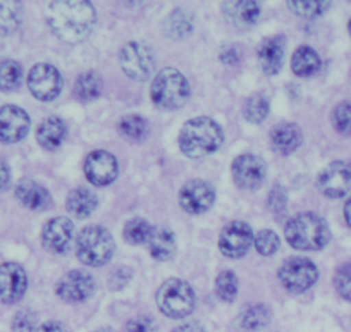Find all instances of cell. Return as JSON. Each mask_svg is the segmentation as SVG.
Returning <instances> with one entry per match:
<instances>
[{
    "label": "cell",
    "instance_id": "6da1fadb",
    "mask_svg": "<svg viewBox=\"0 0 351 332\" xmlns=\"http://www.w3.org/2000/svg\"><path fill=\"white\" fill-rule=\"evenodd\" d=\"M97 12L90 2L66 0L50 2L47 5V23L59 40L66 43H80L92 33Z\"/></svg>",
    "mask_w": 351,
    "mask_h": 332
},
{
    "label": "cell",
    "instance_id": "7a4b0ae2",
    "mask_svg": "<svg viewBox=\"0 0 351 332\" xmlns=\"http://www.w3.org/2000/svg\"><path fill=\"white\" fill-rule=\"evenodd\" d=\"M224 141L222 128L210 117H193L183 124L178 137L181 152L190 158H202L212 155Z\"/></svg>",
    "mask_w": 351,
    "mask_h": 332
},
{
    "label": "cell",
    "instance_id": "3957f363",
    "mask_svg": "<svg viewBox=\"0 0 351 332\" xmlns=\"http://www.w3.org/2000/svg\"><path fill=\"white\" fill-rule=\"evenodd\" d=\"M286 241L295 250L317 252L330 241V231L326 220L315 213H298L285 226Z\"/></svg>",
    "mask_w": 351,
    "mask_h": 332
},
{
    "label": "cell",
    "instance_id": "277c9868",
    "mask_svg": "<svg viewBox=\"0 0 351 332\" xmlns=\"http://www.w3.org/2000/svg\"><path fill=\"white\" fill-rule=\"evenodd\" d=\"M190 83L174 67H165L157 76L154 78L150 86V97L157 107L165 108V110H176L183 107L190 100Z\"/></svg>",
    "mask_w": 351,
    "mask_h": 332
},
{
    "label": "cell",
    "instance_id": "5b68a950",
    "mask_svg": "<svg viewBox=\"0 0 351 332\" xmlns=\"http://www.w3.org/2000/svg\"><path fill=\"white\" fill-rule=\"evenodd\" d=\"M114 252H116V243L112 235L102 226L84 228L76 239V257L84 265H106L107 262H110Z\"/></svg>",
    "mask_w": 351,
    "mask_h": 332
},
{
    "label": "cell",
    "instance_id": "8992f818",
    "mask_svg": "<svg viewBox=\"0 0 351 332\" xmlns=\"http://www.w3.org/2000/svg\"><path fill=\"white\" fill-rule=\"evenodd\" d=\"M158 310L169 318H183L193 311L195 293L183 279H167L157 291Z\"/></svg>",
    "mask_w": 351,
    "mask_h": 332
},
{
    "label": "cell",
    "instance_id": "52a82bcc",
    "mask_svg": "<svg viewBox=\"0 0 351 332\" xmlns=\"http://www.w3.org/2000/svg\"><path fill=\"white\" fill-rule=\"evenodd\" d=\"M119 64L124 74L134 81H147L155 71V57L145 42H128L119 50Z\"/></svg>",
    "mask_w": 351,
    "mask_h": 332
},
{
    "label": "cell",
    "instance_id": "ba28073f",
    "mask_svg": "<svg viewBox=\"0 0 351 332\" xmlns=\"http://www.w3.org/2000/svg\"><path fill=\"white\" fill-rule=\"evenodd\" d=\"M279 281L289 293H303L319 279V270L312 260L305 257H291L279 269Z\"/></svg>",
    "mask_w": 351,
    "mask_h": 332
},
{
    "label": "cell",
    "instance_id": "9c48e42d",
    "mask_svg": "<svg viewBox=\"0 0 351 332\" xmlns=\"http://www.w3.org/2000/svg\"><path fill=\"white\" fill-rule=\"evenodd\" d=\"M28 88L38 100H56L62 90V76L52 64H36L28 73Z\"/></svg>",
    "mask_w": 351,
    "mask_h": 332
},
{
    "label": "cell",
    "instance_id": "30bf717a",
    "mask_svg": "<svg viewBox=\"0 0 351 332\" xmlns=\"http://www.w3.org/2000/svg\"><path fill=\"white\" fill-rule=\"evenodd\" d=\"M232 181L241 189H256L262 186L267 165L260 157L253 154H243L232 161L231 164Z\"/></svg>",
    "mask_w": 351,
    "mask_h": 332
},
{
    "label": "cell",
    "instance_id": "8fae6325",
    "mask_svg": "<svg viewBox=\"0 0 351 332\" xmlns=\"http://www.w3.org/2000/svg\"><path fill=\"white\" fill-rule=\"evenodd\" d=\"M253 243V231L243 220H232L221 231L219 250L228 259H239L248 252Z\"/></svg>",
    "mask_w": 351,
    "mask_h": 332
},
{
    "label": "cell",
    "instance_id": "7c38bea8",
    "mask_svg": "<svg viewBox=\"0 0 351 332\" xmlns=\"http://www.w3.org/2000/svg\"><path fill=\"white\" fill-rule=\"evenodd\" d=\"M319 189L327 198H341L351 189V162L334 161L319 174Z\"/></svg>",
    "mask_w": 351,
    "mask_h": 332
},
{
    "label": "cell",
    "instance_id": "4fadbf2b",
    "mask_svg": "<svg viewBox=\"0 0 351 332\" xmlns=\"http://www.w3.org/2000/svg\"><path fill=\"white\" fill-rule=\"evenodd\" d=\"M29 116L25 108L18 105H2L0 107V141L2 143H18L28 134Z\"/></svg>",
    "mask_w": 351,
    "mask_h": 332
},
{
    "label": "cell",
    "instance_id": "5bb4252c",
    "mask_svg": "<svg viewBox=\"0 0 351 332\" xmlns=\"http://www.w3.org/2000/svg\"><path fill=\"white\" fill-rule=\"evenodd\" d=\"M119 174L117 161L110 152L95 150L84 161V176L92 185L107 186Z\"/></svg>",
    "mask_w": 351,
    "mask_h": 332
},
{
    "label": "cell",
    "instance_id": "9a60e30c",
    "mask_svg": "<svg viewBox=\"0 0 351 332\" xmlns=\"http://www.w3.org/2000/svg\"><path fill=\"white\" fill-rule=\"evenodd\" d=\"M214 188L207 181H202V179L188 181L180 191V205L183 206L184 212L193 213V215L207 212L214 205Z\"/></svg>",
    "mask_w": 351,
    "mask_h": 332
},
{
    "label": "cell",
    "instance_id": "2e32d148",
    "mask_svg": "<svg viewBox=\"0 0 351 332\" xmlns=\"http://www.w3.org/2000/svg\"><path fill=\"white\" fill-rule=\"evenodd\" d=\"M57 296L67 303L88 300L95 291V281L84 270H71L57 284Z\"/></svg>",
    "mask_w": 351,
    "mask_h": 332
},
{
    "label": "cell",
    "instance_id": "e0dca14e",
    "mask_svg": "<svg viewBox=\"0 0 351 332\" xmlns=\"http://www.w3.org/2000/svg\"><path fill=\"white\" fill-rule=\"evenodd\" d=\"M28 277L25 269L14 262L0 265V301L2 303H18L26 293Z\"/></svg>",
    "mask_w": 351,
    "mask_h": 332
},
{
    "label": "cell",
    "instance_id": "ac0fdd59",
    "mask_svg": "<svg viewBox=\"0 0 351 332\" xmlns=\"http://www.w3.org/2000/svg\"><path fill=\"white\" fill-rule=\"evenodd\" d=\"M74 236V226L66 217H53L47 220L42 229L43 248L50 253H66Z\"/></svg>",
    "mask_w": 351,
    "mask_h": 332
},
{
    "label": "cell",
    "instance_id": "d6986e66",
    "mask_svg": "<svg viewBox=\"0 0 351 332\" xmlns=\"http://www.w3.org/2000/svg\"><path fill=\"white\" fill-rule=\"evenodd\" d=\"M286 54V38L285 36H271L265 38L256 49V56H258L260 67L265 74L274 76L281 71L282 62H285Z\"/></svg>",
    "mask_w": 351,
    "mask_h": 332
},
{
    "label": "cell",
    "instance_id": "ffe728a7",
    "mask_svg": "<svg viewBox=\"0 0 351 332\" xmlns=\"http://www.w3.org/2000/svg\"><path fill=\"white\" fill-rule=\"evenodd\" d=\"M16 198L29 210H45L52 205L50 193L40 182L25 178L16 186Z\"/></svg>",
    "mask_w": 351,
    "mask_h": 332
},
{
    "label": "cell",
    "instance_id": "44dd1931",
    "mask_svg": "<svg viewBox=\"0 0 351 332\" xmlns=\"http://www.w3.org/2000/svg\"><path fill=\"white\" fill-rule=\"evenodd\" d=\"M302 145V131L296 124L282 123L272 130L271 147L278 155H289Z\"/></svg>",
    "mask_w": 351,
    "mask_h": 332
},
{
    "label": "cell",
    "instance_id": "7402d4cb",
    "mask_svg": "<svg viewBox=\"0 0 351 332\" xmlns=\"http://www.w3.org/2000/svg\"><path fill=\"white\" fill-rule=\"evenodd\" d=\"M226 18L234 26H250L258 19L260 5L253 0H239V2H224L222 5Z\"/></svg>",
    "mask_w": 351,
    "mask_h": 332
},
{
    "label": "cell",
    "instance_id": "603a6c76",
    "mask_svg": "<svg viewBox=\"0 0 351 332\" xmlns=\"http://www.w3.org/2000/svg\"><path fill=\"white\" fill-rule=\"evenodd\" d=\"M64 137H66V124L57 116L47 117L36 128V141L45 150H56L62 143Z\"/></svg>",
    "mask_w": 351,
    "mask_h": 332
},
{
    "label": "cell",
    "instance_id": "cb8c5ba5",
    "mask_svg": "<svg viewBox=\"0 0 351 332\" xmlns=\"http://www.w3.org/2000/svg\"><path fill=\"white\" fill-rule=\"evenodd\" d=\"M148 252L158 262L169 260L176 252V238L171 229L158 226L152 229V235L148 238Z\"/></svg>",
    "mask_w": 351,
    "mask_h": 332
},
{
    "label": "cell",
    "instance_id": "d4e9b609",
    "mask_svg": "<svg viewBox=\"0 0 351 332\" xmlns=\"http://www.w3.org/2000/svg\"><path fill=\"white\" fill-rule=\"evenodd\" d=\"M66 206L71 215H74L76 219H86V217H90L97 210L99 198L90 189L76 188L67 195Z\"/></svg>",
    "mask_w": 351,
    "mask_h": 332
},
{
    "label": "cell",
    "instance_id": "484cf974",
    "mask_svg": "<svg viewBox=\"0 0 351 332\" xmlns=\"http://www.w3.org/2000/svg\"><path fill=\"white\" fill-rule=\"evenodd\" d=\"M322 60H320L319 54L308 45H302L293 52L291 57V69L296 76L306 78L312 74L319 73Z\"/></svg>",
    "mask_w": 351,
    "mask_h": 332
},
{
    "label": "cell",
    "instance_id": "4316f807",
    "mask_svg": "<svg viewBox=\"0 0 351 332\" xmlns=\"http://www.w3.org/2000/svg\"><path fill=\"white\" fill-rule=\"evenodd\" d=\"M271 322V310L267 305H250L238 317V325L245 332H256Z\"/></svg>",
    "mask_w": 351,
    "mask_h": 332
},
{
    "label": "cell",
    "instance_id": "83f0119b",
    "mask_svg": "<svg viewBox=\"0 0 351 332\" xmlns=\"http://www.w3.org/2000/svg\"><path fill=\"white\" fill-rule=\"evenodd\" d=\"M102 93V78L95 73V71H86V73L80 74L74 83V95L80 100L90 102L95 100Z\"/></svg>",
    "mask_w": 351,
    "mask_h": 332
},
{
    "label": "cell",
    "instance_id": "f1b7e54d",
    "mask_svg": "<svg viewBox=\"0 0 351 332\" xmlns=\"http://www.w3.org/2000/svg\"><path fill=\"white\" fill-rule=\"evenodd\" d=\"M193 29V21H191L190 14L183 9H176L167 16L164 23V33L172 40H180L191 33Z\"/></svg>",
    "mask_w": 351,
    "mask_h": 332
},
{
    "label": "cell",
    "instance_id": "f546056e",
    "mask_svg": "<svg viewBox=\"0 0 351 332\" xmlns=\"http://www.w3.org/2000/svg\"><path fill=\"white\" fill-rule=\"evenodd\" d=\"M117 131L128 141H143L148 137V123L145 117L130 114L119 121Z\"/></svg>",
    "mask_w": 351,
    "mask_h": 332
},
{
    "label": "cell",
    "instance_id": "4dcf8cb0",
    "mask_svg": "<svg viewBox=\"0 0 351 332\" xmlns=\"http://www.w3.org/2000/svg\"><path fill=\"white\" fill-rule=\"evenodd\" d=\"M21 25V5L18 2H0V35H11Z\"/></svg>",
    "mask_w": 351,
    "mask_h": 332
},
{
    "label": "cell",
    "instance_id": "1f68e13d",
    "mask_svg": "<svg viewBox=\"0 0 351 332\" xmlns=\"http://www.w3.org/2000/svg\"><path fill=\"white\" fill-rule=\"evenodd\" d=\"M243 116L253 124L265 121V117L269 116V100L262 93H255L248 97L245 100V105H243Z\"/></svg>",
    "mask_w": 351,
    "mask_h": 332
},
{
    "label": "cell",
    "instance_id": "d6a6232c",
    "mask_svg": "<svg viewBox=\"0 0 351 332\" xmlns=\"http://www.w3.org/2000/svg\"><path fill=\"white\" fill-rule=\"evenodd\" d=\"M152 226L148 224V220L140 219V217H134V219L128 220L126 226H124V239H126L130 245H143L148 243V238L152 235Z\"/></svg>",
    "mask_w": 351,
    "mask_h": 332
},
{
    "label": "cell",
    "instance_id": "836d02e7",
    "mask_svg": "<svg viewBox=\"0 0 351 332\" xmlns=\"http://www.w3.org/2000/svg\"><path fill=\"white\" fill-rule=\"evenodd\" d=\"M23 69L16 60L5 59L0 62V91H12L21 84Z\"/></svg>",
    "mask_w": 351,
    "mask_h": 332
},
{
    "label": "cell",
    "instance_id": "e575fe53",
    "mask_svg": "<svg viewBox=\"0 0 351 332\" xmlns=\"http://www.w3.org/2000/svg\"><path fill=\"white\" fill-rule=\"evenodd\" d=\"M215 294L226 303L234 301L238 294V277L232 270H222L215 279Z\"/></svg>",
    "mask_w": 351,
    "mask_h": 332
},
{
    "label": "cell",
    "instance_id": "d590c367",
    "mask_svg": "<svg viewBox=\"0 0 351 332\" xmlns=\"http://www.w3.org/2000/svg\"><path fill=\"white\" fill-rule=\"evenodd\" d=\"M330 2H320V0H291L288 2L289 11L295 12L302 18H317L329 9Z\"/></svg>",
    "mask_w": 351,
    "mask_h": 332
},
{
    "label": "cell",
    "instance_id": "8d00e7d4",
    "mask_svg": "<svg viewBox=\"0 0 351 332\" xmlns=\"http://www.w3.org/2000/svg\"><path fill=\"white\" fill-rule=\"evenodd\" d=\"M253 241H255L256 252L263 257L274 255L279 250V245H281L278 235H276L274 231H271V229H263V231H260L258 235L253 238Z\"/></svg>",
    "mask_w": 351,
    "mask_h": 332
},
{
    "label": "cell",
    "instance_id": "74e56055",
    "mask_svg": "<svg viewBox=\"0 0 351 332\" xmlns=\"http://www.w3.org/2000/svg\"><path fill=\"white\" fill-rule=\"evenodd\" d=\"M332 123L341 134L351 137V102H341L339 105H336L332 112Z\"/></svg>",
    "mask_w": 351,
    "mask_h": 332
},
{
    "label": "cell",
    "instance_id": "f35d334b",
    "mask_svg": "<svg viewBox=\"0 0 351 332\" xmlns=\"http://www.w3.org/2000/svg\"><path fill=\"white\" fill-rule=\"evenodd\" d=\"M334 286L344 300L351 301V262L344 263L337 269L336 276H334Z\"/></svg>",
    "mask_w": 351,
    "mask_h": 332
},
{
    "label": "cell",
    "instance_id": "ab89813d",
    "mask_svg": "<svg viewBox=\"0 0 351 332\" xmlns=\"http://www.w3.org/2000/svg\"><path fill=\"white\" fill-rule=\"evenodd\" d=\"M36 325V315L29 310H21L12 318V332H33Z\"/></svg>",
    "mask_w": 351,
    "mask_h": 332
},
{
    "label": "cell",
    "instance_id": "60d3db41",
    "mask_svg": "<svg viewBox=\"0 0 351 332\" xmlns=\"http://www.w3.org/2000/svg\"><path fill=\"white\" fill-rule=\"evenodd\" d=\"M124 332H157V324L148 315H138L128 322Z\"/></svg>",
    "mask_w": 351,
    "mask_h": 332
},
{
    "label": "cell",
    "instance_id": "b9f144b4",
    "mask_svg": "<svg viewBox=\"0 0 351 332\" xmlns=\"http://www.w3.org/2000/svg\"><path fill=\"white\" fill-rule=\"evenodd\" d=\"M286 205H288V196H286V191L281 188V186H274L269 193V206H271L272 212H276L278 215H281L285 212Z\"/></svg>",
    "mask_w": 351,
    "mask_h": 332
},
{
    "label": "cell",
    "instance_id": "7bdbcfd3",
    "mask_svg": "<svg viewBox=\"0 0 351 332\" xmlns=\"http://www.w3.org/2000/svg\"><path fill=\"white\" fill-rule=\"evenodd\" d=\"M11 185V169L4 158H0V191L8 189Z\"/></svg>",
    "mask_w": 351,
    "mask_h": 332
},
{
    "label": "cell",
    "instance_id": "ee69618b",
    "mask_svg": "<svg viewBox=\"0 0 351 332\" xmlns=\"http://www.w3.org/2000/svg\"><path fill=\"white\" fill-rule=\"evenodd\" d=\"M221 59H222V62H226V64H236L239 59L238 49H236L234 45L226 47V49L221 52Z\"/></svg>",
    "mask_w": 351,
    "mask_h": 332
},
{
    "label": "cell",
    "instance_id": "f6af8a7d",
    "mask_svg": "<svg viewBox=\"0 0 351 332\" xmlns=\"http://www.w3.org/2000/svg\"><path fill=\"white\" fill-rule=\"evenodd\" d=\"M35 332H67V331H66V327L60 324V322L50 320V322H45V324L40 325Z\"/></svg>",
    "mask_w": 351,
    "mask_h": 332
},
{
    "label": "cell",
    "instance_id": "bcb514c9",
    "mask_svg": "<svg viewBox=\"0 0 351 332\" xmlns=\"http://www.w3.org/2000/svg\"><path fill=\"white\" fill-rule=\"evenodd\" d=\"M172 332H205V329L198 324H184Z\"/></svg>",
    "mask_w": 351,
    "mask_h": 332
},
{
    "label": "cell",
    "instance_id": "7dc6e473",
    "mask_svg": "<svg viewBox=\"0 0 351 332\" xmlns=\"http://www.w3.org/2000/svg\"><path fill=\"white\" fill-rule=\"evenodd\" d=\"M344 220H346V224L351 228V198L344 205Z\"/></svg>",
    "mask_w": 351,
    "mask_h": 332
},
{
    "label": "cell",
    "instance_id": "c3c4849f",
    "mask_svg": "<svg viewBox=\"0 0 351 332\" xmlns=\"http://www.w3.org/2000/svg\"><path fill=\"white\" fill-rule=\"evenodd\" d=\"M95 332H112V331H109V329H100V331H95Z\"/></svg>",
    "mask_w": 351,
    "mask_h": 332
},
{
    "label": "cell",
    "instance_id": "681fc988",
    "mask_svg": "<svg viewBox=\"0 0 351 332\" xmlns=\"http://www.w3.org/2000/svg\"><path fill=\"white\" fill-rule=\"evenodd\" d=\"M348 32H350V36H351V19H350V23H348Z\"/></svg>",
    "mask_w": 351,
    "mask_h": 332
}]
</instances>
